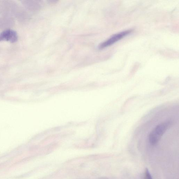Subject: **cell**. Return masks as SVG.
Segmentation results:
<instances>
[{
    "label": "cell",
    "mask_w": 179,
    "mask_h": 179,
    "mask_svg": "<svg viewBox=\"0 0 179 179\" xmlns=\"http://www.w3.org/2000/svg\"><path fill=\"white\" fill-rule=\"evenodd\" d=\"M132 31V30H128L113 35L112 36L109 38L106 41L100 44L98 47V48L100 50H102V49L106 48L107 47L112 45L113 44L116 42L121 40L123 38L126 36L127 35L129 34Z\"/></svg>",
    "instance_id": "6da1fadb"
},
{
    "label": "cell",
    "mask_w": 179,
    "mask_h": 179,
    "mask_svg": "<svg viewBox=\"0 0 179 179\" xmlns=\"http://www.w3.org/2000/svg\"><path fill=\"white\" fill-rule=\"evenodd\" d=\"M18 35L16 31L7 29L0 33V42L6 41L15 43L17 41Z\"/></svg>",
    "instance_id": "7a4b0ae2"
},
{
    "label": "cell",
    "mask_w": 179,
    "mask_h": 179,
    "mask_svg": "<svg viewBox=\"0 0 179 179\" xmlns=\"http://www.w3.org/2000/svg\"><path fill=\"white\" fill-rule=\"evenodd\" d=\"M144 179H153L148 169L147 168L145 170Z\"/></svg>",
    "instance_id": "3957f363"
}]
</instances>
